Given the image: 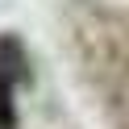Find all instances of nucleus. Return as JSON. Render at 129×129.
Wrapping results in <instances>:
<instances>
[{"instance_id": "obj_1", "label": "nucleus", "mask_w": 129, "mask_h": 129, "mask_svg": "<svg viewBox=\"0 0 129 129\" xmlns=\"http://www.w3.org/2000/svg\"><path fill=\"white\" fill-rule=\"evenodd\" d=\"M0 129H13V92L4 75H0Z\"/></svg>"}]
</instances>
